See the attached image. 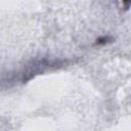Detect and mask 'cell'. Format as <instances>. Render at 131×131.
I'll return each instance as SVG.
<instances>
[{"label":"cell","instance_id":"obj_1","mask_svg":"<svg viewBox=\"0 0 131 131\" xmlns=\"http://www.w3.org/2000/svg\"><path fill=\"white\" fill-rule=\"evenodd\" d=\"M126 5H130L131 4V0H122Z\"/></svg>","mask_w":131,"mask_h":131}]
</instances>
